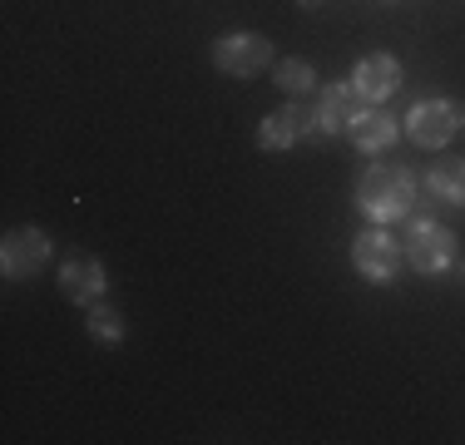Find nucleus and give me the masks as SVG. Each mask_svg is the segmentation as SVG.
I'll return each instance as SVG.
<instances>
[{
    "mask_svg": "<svg viewBox=\"0 0 465 445\" xmlns=\"http://www.w3.org/2000/svg\"><path fill=\"white\" fill-rule=\"evenodd\" d=\"M84 327H90V337L104 341V347H119V341H124V317H119L114 307H104V302L84 307Z\"/></svg>",
    "mask_w": 465,
    "mask_h": 445,
    "instance_id": "14",
    "label": "nucleus"
},
{
    "mask_svg": "<svg viewBox=\"0 0 465 445\" xmlns=\"http://www.w3.org/2000/svg\"><path fill=\"white\" fill-rule=\"evenodd\" d=\"M357 208H361V218L381 222V228L411 218L416 213V173L406 163H371L357 178Z\"/></svg>",
    "mask_w": 465,
    "mask_h": 445,
    "instance_id": "1",
    "label": "nucleus"
},
{
    "mask_svg": "<svg viewBox=\"0 0 465 445\" xmlns=\"http://www.w3.org/2000/svg\"><path fill=\"white\" fill-rule=\"evenodd\" d=\"M297 5H302V10H317V5H322V0H297Z\"/></svg>",
    "mask_w": 465,
    "mask_h": 445,
    "instance_id": "15",
    "label": "nucleus"
},
{
    "mask_svg": "<svg viewBox=\"0 0 465 445\" xmlns=\"http://www.w3.org/2000/svg\"><path fill=\"white\" fill-rule=\"evenodd\" d=\"M426 193L450 208H465V159H436L426 173Z\"/></svg>",
    "mask_w": 465,
    "mask_h": 445,
    "instance_id": "12",
    "label": "nucleus"
},
{
    "mask_svg": "<svg viewBox=\"0 0 465 445\" xmlns=\"http://www.w3.org/2000/svg\"><path fill=\"white\" fill-rule=\"evenodd\" d=\"M406 262V248L401 238H391V232L376 222V228H367L357 242H351V267H357V277H367V282H396V272H401Z\"/></svg>",
    "mask_w": 465,
    "mask_h": 445,
    "instance_id": "5",
    "label": "nucleus"
},
{
    "mask_svg": "<svg viewBox=\"0 0 465 445\" xmlns=\"http://www.w3.org/2000/svg\"><path fill=\"white\" fill-rule=\"evenodd\" d=\"M60 292H64V302H74V307H94L99 297L109 292V272H104V262L90 258V252H74V258H64L60 262Z\"/></svg>",
    "mask_w": 465,
    "mask_h": 445,
    "instance_id": "9",
    "label": "nucleus"
},
{
    "mask_svg": "<svg viewBox=\"0 0 465 445\" xmlns=\"http://www.w3.org/2000/svg\"><path fill=\"white\" fill-rule=\"evenodd\" d=\"M272 80H278L282 94L302 99V94H312V89H317V70L302 60V54H287V60L272 64Z\"/></svg>",
    "mask_w": 465,
    "mask_h": 445,
    "instance_id": "13",
    "label": "nucleus"
},
{
    "mask_svg": "<svg viewBox=\"0 0 465 445\" xmlns=\"http://www.w3.org/2000/svg\"><path fill=\"white\" fill-rule=\"evenodd\" d=\"M351 80L347 84H327L322 94H317V109H312V119H317V134H347V124H351Z\"/></svg>",
    "mask_w": 465,
    "mask_h": 445,
    "instance_id": "11",
    "label": "nucleus"
},
{
    "mask_svg": "<svg viewBox=\"0 0 465 445\" xmlns=\"http://www.w3.org/2000/svg\"><path fill=\"white\" fill-rule=\"evenodd\" d=\"M213 64L228 74V80H252L272 64V40L258 35V30H232V35L213 40Z\"/></svg>",
    "mask_w": 465,
    "mask_h": 445,
    "instance_id": "4",
    "label": "nucleus"
},
{
    "mask_svg": "<svg viewBox=\"0 0 465 445\" xmlns=\"http://www.w3.org/2000/svg\"><path fill=\"white\" fill-rule=\"evenodd\" d=\"M347 134H351V143H357L361 153H386L396 143V134H401V124H396L381 104H361V109H351Z\"/></svg>",
    "mask_w": 465,
    "mask_h": 445,
    "instance_id": "10",
    "label": "nucleus"
},
{
    "mask_svg": "<svg viewBox=\"0 0 465 445\" xmlns=\"http://www.w3.org/2000/svg\"><path fill=\"white\" fill-rule=\"evenodd\" d=\"M460 129H465V109L446 94L416 99V104L406 109V119H401V134L411 143H420V149H446Z\"/></svg>",
    "mask_w": 465,
    "mask_h": 445,
    "instance_id": "3",
    "label": "nucleus"
},
{
    "mask_svg": "<svg viewBox=\"0 0 465 445\" xmlns=\"http://www.w3.org/2000/svg\"><path fill=\"white\" fill-rule=\"evenodd\" d=\"M50 267V238L45 228H10L5 242H0V272L10 282H25V277H40Z\"/></svg>",
    "mask_w": 465,
    "mask_h": 445,
    "instance_id": "6",
    "label": "nucleus"
},
{
    "mask_svg": "<svg viewBox=\"0 0 465 445\" xmlns=\"http://www.w3.org/2000/svg\"><path fill=\"white\" fill-rule=\"evenodd\" d=\"M307 134H317L312 109H307L302 99H287L282 109L262 114V124H258V149H262V153H287V149H297Z\"/></svg>",
    "mask_w": 465,
    "mask_h": 445,
    "instance_id": "7",
    "label": "nucleus"
},
{
    "mask_svg": "<svg viewBox=\"0 0 465 445\" xmlns=\"http://www.w3.org/2000/svg\"><path fill=\"white\" fill-rule=\"evenodd\" d=\"M406 222H411V228H406V242H401L406 262H411L420 277H446L450 267H456V258H460L456 232L440 228L436 218H420V213H411Z\"/></svg>",
    "mask_w": 465,
    "mask_h": 445,
    "instance_id": "2",
    "label": "nucleus"
},
{
    "mask_svg": "<svg viewBox=\"0 0 465 445\" xmlns=\"http://www.w3.org/2000/svg\"><path fill=\"white\" fill-rule=\"evenodd\" d=\"M396 89H401V60L386 54V50L361 54L357 70H351V94H357L361 104H386Z\"/></svg>",
    "mask_w": 465,
    "mask_h": 445,
    "instance_id": "8",
    "label": "nucleus"
}]
</instances>
